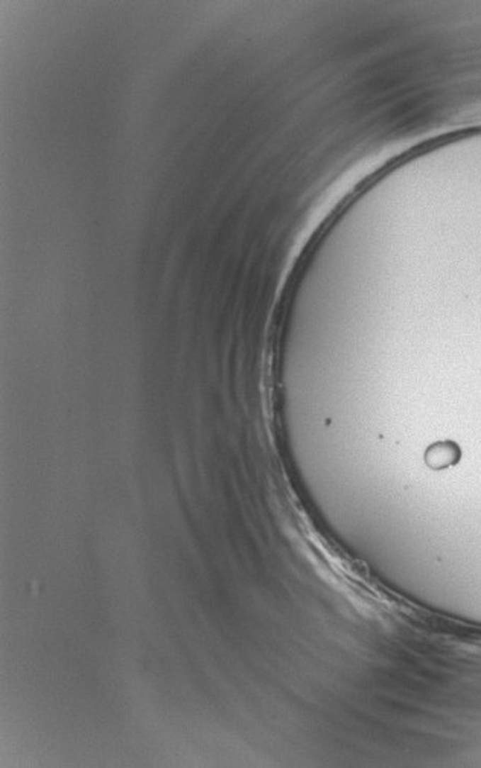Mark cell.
Here are the masks:
<instances>
[{
  "instance_id": "6da1fadb",
  "label": "cell",
  "mask_w": 481,
  "mask_h": 768,
  "mask_svg": "<svg viewBox=\"0 0 481 768\" xmlns=\"http://www.w3.org/2000/svg\"><path fill=\"white\" fill-rule=\"evenodd\" d=\"M458 456V448L454 444H437L428 452L426 460L434 468H443L455 464Z\"/></svg>"
}]
</instances>
